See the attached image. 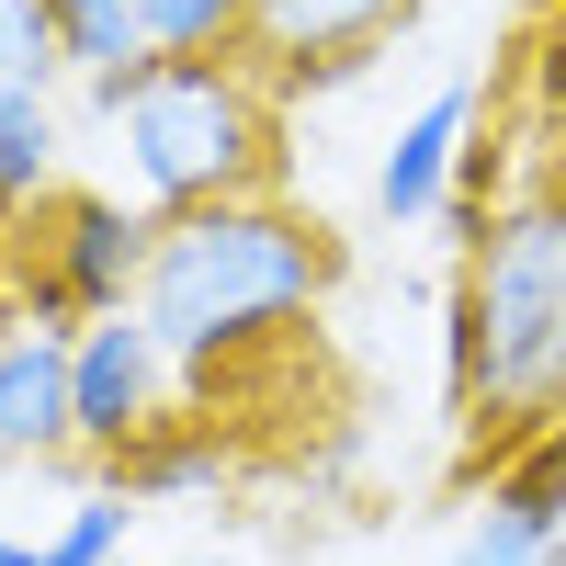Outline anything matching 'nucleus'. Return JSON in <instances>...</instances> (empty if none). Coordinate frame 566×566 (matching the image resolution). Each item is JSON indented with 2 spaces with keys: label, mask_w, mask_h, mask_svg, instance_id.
I'll return each instance as SVG.
<instances>
[{
  "label": "nucleus",
  "mask_w": 566,
  "mask_h": 566,
  "mask_svg": "<svg viewBox=\"0 0 566 566\" xmlns=\"http://www.w3.org/2000/svg\"><path fill=\"white\" fill-rule=\"evenodd\" d=\"M125 533H136V499L125 488H91V499H69V522L45 533V566H114Z\"/></svg>",
  "instance_id": "obj_13"
},
{
  "label": "nucleus",
  "mask_w": 566,
  "mask_h": 566,
  "mask_svg": "<svg viewBox=\"0 0 566 566\" xmlns=\"http://www.w3.org/2000/svg\"><path fill=\"white\" fill-rule=\"evenodd\" d=\"M0 453H69V328L0 317Z\"/></svg>",
  "instance_id": "obj_8"
},
{
  "label": "nucleus",
  "mask_w": 566,
  "mask_h": 566,
  "mask_svg": "<svg viewBox=\"0 0 566 566\" xmlns=\"http://www.w3.org/2000/svg\"><path fill=\"white\" fill-rule=\"evenodd\" d=\"M328 283H340V239L317 216H295L283 193H250V205H205V216H170L159 250H148V283H136V317L159 328L170 363H239L261 340H283Z\"/></svg>",
  "instance_id": "obj_1"
},
{
  "label": "nucleus",
  "mask_w": 566,
  "mask_h": 566,
  "mask_svg": "<svg viewBox=\"0 0 566 566\" xmlns=\"http://www.w3.org/2000/svg\"><path fill=\"white\" fill-rule=\"evenodd\" d=\"M148 57H250V0H136Z\"/></svg>",
  "instance_id": "obj_11"
},
{
  "label": "nucleus",
  "mask_w": 566,
  "mask_h": 566,
  "mask_svg": "<svg viewBox=\"0 0 566 566\" xmlns=\"http://www.w3.org/2000/svg\"><path fill=\"white\" fill-rule=\"evenodd\" d=\"M103 114L125 125L136 205L159 227L272 193V91L250 80V57H148V80L114 91Z\"/></svg>",
  "instance_id": "obj_3"
},
{
  "label": "nucleus",
  "mask_w": 566,
  "mask_h": 566,
  "mask_svg": "<svg viewBox=\"0 0 566 566\" xmlns=\"http://www.w3.org/2000/svg\"><path fill=\"white\" fill-rule=\"evenodd\" d=\"M57 148H69V125H57V103L45 91H12L0 80V216H34L45 193H57Z\"/></svg>",
  "instance_id": "obj_10"
},
{
  "label": "nucleus",
  "mask_w": 566,
  "mask_h": 566,
  "mask_svg": "<svg viewBox=\"0 0 566 566\" xmlns=\"http://www.w3.org/2000/svg\"><path fill=\"white\" fill-rule=\"evenodd\" d=\"M408 0H250V57L317 69V57H374Z\"/></svg>",
  "instance_id": "obj_9"
},
{
  "label": "nucleus",
  "mask_w": 566,
  "mask_h": 566,
  "mask_svg": "<svg viewBox=\"0 0 566 566\" xmlns=\"http://www.w3.org/2000/svg\"><path fill=\"white\" fill-rule=\"evenodd\" d=\"M0 80L12 91H57L69 80V34L45 0H0Z\"/></svg>",
  "instance_id": "obj_12"
},
{
  "label": "nucleus",
  "mask_w": 566,
  "mask_h": 566,
  "mask_svg": "<svg viewBox=\"0 0 566 566\" xmlns=\"http://www.w3.org/2000/svg\"><path fill=\"white\" fill-rule=\"evenodd\" d=\"M181 566H216V555H181Z\"/></svg>",
  "instance_id": "obj_16"
},
{
  "label": "nucleus",
  "mask_w": 566,
  "mask_h": 566,
  "mask_svg": "<svg viewBox=\"0 0 566 566\" xmlns=\"http://www.w3.org/2000/svg\"><path fill=\"white\" fill-rule=\"evenodd\" d=\"M555 544H566V442H544L533 464H510L442 566H555Z\"/></svg>",
  "instance_id": "obj_6"
},
{
  "label": "nucleus",
  "mask_w": 566,
  "mask_h": 566,
  "mask_svg": "<svg viewBox=\"0 0 566 566\" xmlns=\"http://www.w3.org/2000/svg\"><path fill=\"white\" fill-rule=\"evenodd\" d=\"M464 136H476V91H431V103L408 114V136L386 148V170H374V205H386V227H431L453 205V159H464Z\"/></svg>",
  "instance_id": "obj_7"
},
{
  "label": "nucleus",
  "mask_w": 566,
  "mask_h": 566,
  "mask_svg": "<svg viewBox=\"0 0 566 566\" xmlns=\"http://www.w3.org/2000/svg\"><path fill=\"white\" fill-rule=\"evenodd\" d=\"M57 12V34H80V23H114V12H136V0H45Z\"/></svg>",
  "instance_id": "obj_14"
},
{
  "label": "nucleus",
  "mask_w": 566,
  "mask_h": 566,
  "mask_svg": "<svg viewBox=\"0 0 566 566\" xmlns=\"http://www.w3.org/2000/svg\"><path fill=\"white\" fill-rule=\"evenodd\" d=\"M0 566H45V544H12V533H0Z\"/></svg>",
  "instance_id": "obj_15"
},
{
  "label": "nucleus",
  "mask_w": 566,
  "mask_h": 566,
  "mask_svg": "<svg viewBox=\"0 0 566 566\" xmlns=\"http://www.w3.org/2000/svg\"><path fill=\"white\" fill-rule=\"evenodd\" d=\"M34 239V272H23V317L34 328H91V317H125L136 283H148V250H159V216L148 205H114V193H45L23 216Z\"/></svg>",
  "instance_id": "obj_4"
},
{
  "label": "nucleus",
  "mask_w": 566,
  "mask_h": 566,
  "mask_svg": "<svg viewBox=\"0 0 566 566\" xmlns=\"http://www.w3.org/2000/svg\"><path fill=\"white\" fill-rule=\"evenodd\" d=\"M159 431H170V352H159V328L136 306L69 328V453L125 464V453H148Z\"/></svg>",
  "instance_id": "obj_5"
},
{
  "label": "nucleus",
  "mask_w": 566,
  "mask_h": 566,
  "mask_svg": "<svg viewBox=\"0 0 566 566\" xmlns=\"http://www.w3.org/2000/svg\"><path fill=\"white\" fill-rule=\"evenodd\" d=\"M453 408L488 442H544L566 419V193L510 205L453 272Z\"/></svg>",
  "instance_id": "obj_2"
}]
</instances>
